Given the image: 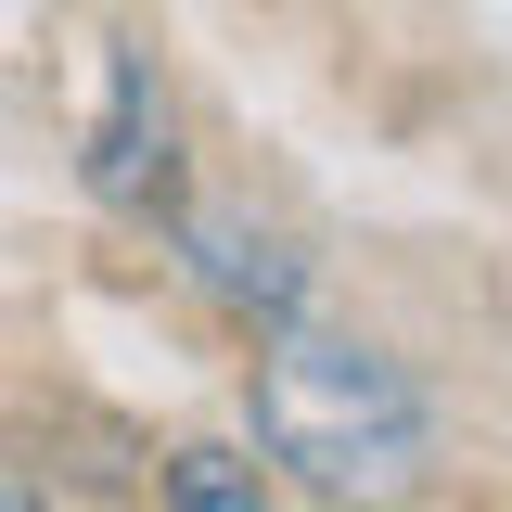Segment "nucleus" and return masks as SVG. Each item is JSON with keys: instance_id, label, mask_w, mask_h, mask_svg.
Returning a JSON list of instances; mask_svg holds the SVG:
<instances>
[{"instance_id": "3", "label": "nucleus", "mask_w": 512, "mask_h": 512, "mask_svg": "<svg viewBox=\"0 0 512 512\" xmlns=\"http://www.w3.org/2000/svg\"><path fill=\"white\" fill-rule=\"evenodd\" d=\"M90 192L103 205H167L180 192V154H167V103H154V64L116 52V77H103V128H90Z\"/></svg>"}, {"instance_id": "5", "label": "nucleus", "mask_w": 512, "mask_h": 512, "mask_svg": "<svg viewBox=\"0 0 512 512\" xmlns=\"http://www.w3.org/2000/svg\"><path fill=\"white\" fill-rule=\"evenodd\" d=\"M0 512H52V487H39V461H0Z\"/></svg>"}, {"instance_id": "1", "label": "nucleus", "mask_w": 512, "mask_h": 512, "mask_svg": "<svg viewBox=\"0 0 512 512\" xmlns=\"http://www.w3.org/2000/svg\"><path fill=\"white\" fill-rule=\"evenodd\" d=\"M256 448L295 461L320 500H397V487L423 474L436 423H423V384L397 372L384 346L282 320L269 359H256Z\"/></svg>"}, {"instance_id": "4", "label": "nucleus", "mask_w": 512, "mask_h": 512, "mask_svg": "<svg viewBox=\"0 0 512 512\" xmlns=\"http://www.w3.org/2000/svg\"><path fill=\"white\" fill-rule=\"evenodd\" d=\"M167 512H269V500H256V461H244V448L192 436V448H167Z\"/></svg>"}, {"instance_id": "2", "label": "nucleus", "mask_w": 512, "mask_h": 512, "mask_svg": "<svg viewBox=\"0 0 512 512\" xmlns=\"http://www.w3.org/2000/svg\"><path fill=\"white\" fill-rule=\"evenodd\" d=\"M180 256H192V282L218 295V308H244V320H295V295H308V269H295V244L269 231V218H244V205H192L180 218Z\"/></svg>"}]
</instances>
